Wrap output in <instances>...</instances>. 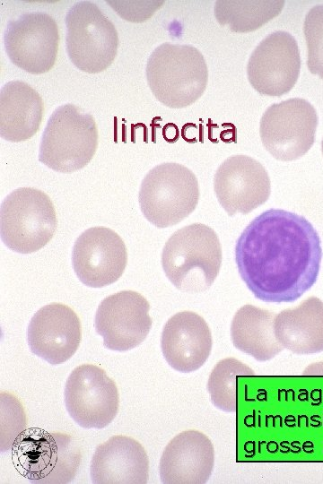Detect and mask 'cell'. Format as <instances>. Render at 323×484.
Instances as JSON below:
<instances>
[{"label": "cell", "instance_id": "cell-12", "mask_svg": "<svg viewBox=\"0 0 323 484\" xmlns=\"http://www.w3.org/2000/svg\"><path fill=\"white\" fill-rule=\"evenodd\" d=\"M301 56L294 37L277 30L266 36L251 53L247 74L251 86L260 94L282 96L296 83Z\"/></svg>", "mask_w": 323, "mask_h": 484}, {"label": "cell", "instance_id": "cell-14", "mask_svg": "<svg viewBox=\"0 0 323 484\" xmlns=\"http://www.w3.org/2000/svg\"><path fill=\"white\" fill-rule=\"evenodd\" d=\"M127 263V247L114 230L99 226L84 230L75 240L72 264L78 279L91 288L117 281Z\"/></svg>", "mask_w": 323, "mask_h": 484}, {"label": "cell", "instance_id": "cell-20", "mask_svg": "<svg viewBox=\"0 0 323 484\" xmlns=\"http://www.w3.org/2000/svg\"><path fill=\"white\" fill-rule=\"evenodd\" d=\"M43 117V100L22 81H10L0 91V135L19 143L32 137Z\"/></svg>", "mask_w": 323, "mask_h": 484}, {"label": "cell", "instance_id": "cell-6", "mask_svg": "<svg viewBox=\"0 0 323 484\" xmlns=\"http://www.w3.org/2000/svg\"><path fill=\"white\" fill-rule=\"evenodd\" d=\"M138 199L147 220L158 228H167L180 222L196 209L198 182L187 167L175 162L162 163L144 177Z\"/></svg>", "mask_w": 323, "mask_h": 484}, {"label": "cell", "instance_id": "cell-27", "mask_svg": "<svg viewBox=\"0 0 323 484\" xmlns=\"http://www.w3.org/2000/svg\"><path fill=\"white\" fill-rule=\"evenodd\" d=\"M321 150H322V153H323V140L321 142Z\"/></svg>", "mask_w": 323, "mask_h": 484}, {"label": "cell", "instance_id": "cell-21", "mask_svg": "<svg viewBox=\"0 0 323 484\" xmlns=\"http://www.w3.org/2000/svg\"><path fill=\"white\" fill-rule=\"evenodd\" d=\"M275 334L284 349L296 354L323 351V302L310 297L275 316Z\"/></svg>", "mask_w": 323, "mask_h": 484}, {"label": "cell", "instance_id": "cell-11", "mask_svg": "<svg viewBox=\"0 0 323 484\" xmlns=\"http://www.w3.org/2000/svg\"><path fill=\"white\" fill-rule=\"evenodd\" d=\"M57 24L48 13L33 12L10 21L4 33L5 52L13 65L32 74L48 72L58 50Z\"/></svg>", "mask_w": 323, "mask_h": 484}, {"label": "cell", "instance_id": "cell-18", "mask_svg": "<svg viewBox=\"0 0 323 484\" xmlns=\"http://www.w3.org/2000/svg\"><path fill=\"white\" fill-rule=\"evenodd\" d=\"M214 450L210 439L196 430L177 435L160 460V477L165 484H204L211 476Z\"/></svg>", "mask_w": 323, "mask_h": 484}, {"label": "cell", "instance_id": "cell-19", "mask_svg": "<svg viewBox=\"0 0 323 484\" xmlns=\"http://www.w3.org/2000/svg\"><path fill=\"white\" fill-rule=\"evenodd\" d=\"M90 471L95 484H143L148 480L149 460L139 442L114 436L96 447Z\"/></svg>", "mask_w": 323, "mask_h": 484}, {"label": "cell", "instance_id": "cell-7", "mask_svg": "<svg viewBox=\"0 0 323 484\" xmlns=\"http://www.w3.org/2000/svg\"><path fill=\"white\" fill-rule=\"evenodd\" d=\"M12 455L18 471L33 483H68L81 461L71 436L40 428L22 432L14 440Z\"/></svg>", "mask_w": 323, "mask_h": 484}, {"label": "cell", "instance_id": "cell-15", "mask_svg": "<svg viewBox=\"0 0 323 484\" xmlns=\"http://www.w3.org/2000/svg\"><path fill=\"white\" fill-rule=\"evenodd\" d=\"M214 188L220 204L230 216L250 212L266 203L271 192L270 178L264 166L246 155H233L221 163L214 175Z\"/></svg>", "mask_w": 323, "mask_h": 484}, {"label": "cell", "instance_id": "cell-2", "mask_svg": "<svg viewBox=\"0 0 323 484\" xmlns=\"http://www.w3.org/2000/svg\"><path fill=\"white\" fill-rule=\"evenodd\" d=\"M222 264V246L214 230L194 223L175 231L162 253V265L179 290L198 293L216 279Z\"/></svg>", "mask_w": 323, "mask_h": 484}, {"label": "cell", "instance_id": "cell-22", "mask_svg": "<svg viewBox=\"0 0 323 484\" xmlns=\"http://www.w3.org/2000/svg\"><path fill=\"white\" fill-rule=\"evenodd\" d=\"M275 313L253 305L241 307L231 324L234 347L258 361L275 357L284 348L275 334Z\"/></svg>", "mask_w": 323, "mask_h": 484}, {"label": "cell", "instance_id": "cell-3", "mask_svg": "<svg viewBox=\"0 0 323 484\" xmlns=\"http://www.w3.org/2000/svg\"><path fill=\"white\" fill-rule=\"evenodd\" d=\"M146 79L151 91L163 105L186 108L204 93L208 70L201 52L191 45L165 42L150 55Z\"/></svg>", "mask_w": 323, "mask_h": 484}, {"label": "cell", "instance_id": "cell-17", "mask_svg": "<svg viewBox=\"0 0 323 484\" xmlns=\"http://www.w3.org/2000/svg\"><path fill=\"white\" fill-rule=\"evenodd\" d=\"M212 334L205 319L192 311L172 315L164 324L161 348L168 364L182 373L201 367L212 350Z\"/></svg>", "mask_w": 323, "mask_h": 484}, {"label": "cell", "instance_id": "cell-10", "mask_svg": "<svg viewBox=\"0 0 323 484\" xmlns=\"http://www.w3.org/2000/svg\"><path fill=\"white\" fill-rule=\"evenodd\" d=\"M118 402L115 382L97 366H78L66 380L65 404L82 428L100 429L108 426L118 413Z\"/></svg>", "mask_w": 323, "mask_h": 484}, {"label": "cell", "instance_id": "cell-13", "mask_svg": "<svg viewBox=\"0 0 323 484\" xmlns=\"http://www.w3.org/2000/svg\"><path fill=\"white\" fill-rule=\"evenodd\" d=\"M146 298L133 290H124L105 298L95 315V330L103 338L105 348L126 351L140 345L148 335L152 319Z\"/></svg>", "mask_w": 323, "mask_h": 484}, {"label": "cell", "instance_id": "cell-25", "mask_svg": "<svg viewBox=\"0 0 323 484\" xmlns=\"http://www.w3.org/2000/svg\"><path fill=\"white\" fill-rule=\"evenodd\" d=\"M303 32L308 48V68L323 79V4L313 6L306 13Z\"/></svg>", "mask_w": 323, "mask_h": 484}, {"label": "cell", "instance_id": "cell-1", "mask_svg": "<svg viewBox=\"0 0 323 484\" xmlns=\"http://www.w3.org/2000/svg\"><path fill=\"white\" fill-rule=\"evenodd\" d=\"M322 259L320 238L303 216L269 209L240 235L235 261L240 278L255 298L293 302L316 282Z\"/></svg>", "mask_w": 323, "mask_h": 484}, {"label": "cell", "instance_id": "cell-24", "mask_svg": "<svg viewBox=\"0 0 323 484\" xmlns=\"http://www.w3.org/2000/svg\"><path fill=\"white\" fill-rule=\"evenodd\" d=\"M253 375V369L236 359L220 360L212 370L207 382L213 404L223 411L234 412L237 403L236 377Z\"/></svg>", "mask_w": 323, "mask_h": 484}, {"label": "cell", "instance_id": "cell-23", "mask_svg": "<svg viewBox=\"0 0 323 484\" xmlns=\"http://www.w3.org/2000/svg\"><path fill=\"white\" fill-rule=\"evenodd\" d=\"M284 1H232L215 2L214 15L221 25H228L234 32H249L277 16Z\"/></svg>", "mask_w": 323, "mask_h": 484}, {"label": "cell", "instance_id": "cell-5", "mask_svg": "<svg viewBox=\"0 0 323 484\" xmlns=\"http://www.w3.org/2000/svg\"><path fill=\"white\" fill-rule=\"evenodd\" d=\"M57 229L54 204L33 187L11 192L0 207V235L4 244L20 254L36 252L53 238Z\"/></svg>", "mask_w": 323, "mask_h": 484}, {"label": "cell", "instance_id": "cell-4", "mask_svg": "<svg viewBox=\"0 0 323 484\" xmlns=\"http://www.w3.org/2000/svg\"><path fill=\"white\" fill-rule=\"evenodd\" d=\"M97 146L93 117L67 103L57 107L48 118L39 143V160L55 171L71 173L90 162Z\"/></svg>", "mask_w": 323, "mask_h": 484}, {"label": "cell", "instance_id": "cell-8", "mask_svg": "<svg viewBox=\"0 0 323 484\" xmlns=\"http://www.w3.org/2000/svg\"><path fill=\"white\" fill-rule=\"evenodd\" d=\"M65 47L71 62L81 71L97 73L117 56L118 31L110 20L90 1L75 3L65 19Z\"/></svg>", "mask_w": 323, "mask_h": 484}, {"label": "cell", "instance_id": "cell-26", "mask_svg": "<svg viewBox=\"0 0 323 484\" xmlns=\"http://www.w3.org/2000/svg\"><path fill=\"white\" fill-rule=\"evenodd\" d=\"M303 375L307 376H323V361L312 363L308 366L304 371Z\"/></svg>", "mask_w": 323, "mask_h": 484}, {"label": "cell", "instance_id": "cell-9", "mask_svg": "<svg viewBox=\"0 0 323 484\" xmlns=\"http://www.w3.org/2000/svg\"><path fill=\"white\" fill-rule=\"evenodd\" d=\"M318 125L314 107L292 98L269 106L262 115L259 133L266 150L276 160H294L313 145Z\"/></svg>", "mask_w": 323, "mask_h": 484}, {"label": "cell", "instance_id": "cell-16", "mask_svg": "<svg viewBox=\"0 0 323 484\" xmlns=\"http://www.w3.org/2000/svg\"><path fill=\"white\" fill-rule=\"evenodd\" d=\"M81 337L79 317L72 308L61 303L40 307L27 329L31 352L51 365L68 360L77 350Z\"/></svg>", "mask_w": 323, "mask_h": 484}]
</instances>
